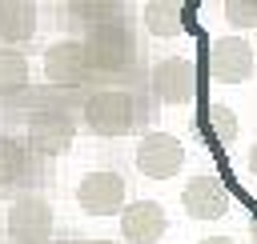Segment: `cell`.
Returning <instances> with one entry per match:
<instances>
[{"mask_svg": "<svg viewBox=\"0 0 257 244\" xmlns=\"http://www.w3.org/2000/svg\"><path fill=\"white\" fill-rule=\"evenodd\" d=\"M84 56H88V64H96V68H104V72H120V68H128L133 56H137V44H133V32L124 28V20L96 24V28L88 32Z\"/></svg>", "mask_w": 257, "mask_h": 244, "instance_id": "6da1fadb", "label": "cell"}, {"mask_svg": "<svg viewBox=\"0 0 257 244\" xmlns=\"http://www.w3.org/2000/svg\"><path fill=\"white\" fill-rule=\"evenodd\" d=\"M133 120H137V108H133L128 92H96L84 104V124L96 136H124L133 128Z\"/></svg>", "mask_w": 257, "mask_h": 244, "instance_id": "7a4b0ae2", "label": "cell"}, {"mask_svg": "<svg viewBox=\"0 0 257 244\" xmlns=\"http://www.w3.org/2000/svg\"><path fill=\"white\" fill-rule=\"evenodd\" d=\"M181 164H185V144H181L177 136H169V132H149V136H141V144H137V168H141L145 176L169 180V176L181 172Z\"/></svg>", "mask_w": 257, "mask_h": 244, "instance_id": "3957f363", "label": "cell"}, {"mask_svg": "<svg viewBox=\"0 0 257 244\" xmlns=\"http://www.w3.org/2000/svg\"><path fill=\"white\" fill-rule=\"evenodd\" d=\"M8 236L12 244H44L52 236V208L40 196H20L8 208Z\"/></svg>", "mask_w": 257, "mask_h": 244, "instance_id": "277c9868", "label": "cell"}, {"mask_svg": "<svg viewBox=\"0 0 257 244\" xmlns=\"http://www.w3.org/2000/svg\"><path fill=\"white\" fill-rule=\"evenodd\" d=\"M253 68H257L253 44L241 40V36H225V40H217L209 48V72L221 84H241V80L253 76Z\"/></svg>", "mask_w": 257, "mask_h": 244, "instance_id": "5b68a950", "label": "cell"}, {"mask_svg": "<svg viewBox=\"0 0 257 244\" xmlns=\"http://www.w3.org/2000/svg\"><path fill=\"white\" fill-rule=\"evenodd\" d=\"M88 76V56H84V44L76 40H56L44 48V80L52 88H76L84 84Z\"/></svg>", "mask_w": 257, "mask_h": 244, "instance_id": "8992f818", "label": "cell"}, {"mask_svg": "<svg viewBox=\"0 0 257 244\" xmlns=\"http://www.w3.org/2000/svg\"><path fill=\"white\" fill-rule=\"evenodd\" d=\"M72 136H76L72 116L56 112V108H40V112H32V120H28V148H36V152H44V156L68 152V148H72Z\"/></svg>", "mask_w": 257, "mask_h": 244, "instance_id": "52a82bcc", "label": "cell"}, {"mask_svg": "<svg viewBox=\"0 0 257 244\" xmlns=\"http://www.w3.org/2000/svg\"><path fill=\"white\" fill-rule=\"evenodd\" d=\"M76 204L88 216H112L124 204V180L116 172H84L76 184Z\"/></svg>", "mask_w": 257, "mask_h": 244, "instance_id": "ba28073f", "label": "cell"}, {"mask_svg": "<svg viewBox=\"0 0 257 244\" xmlns=\"http://www.w3.org/2000/svg\"><path fill=\"white\" fill-rule=\"evenodd\" d=\"M165 228H169V216L157 200H137L120 216V232L128 244H157L165 236Z\"/></svg>", "mask_w": 257, "mask_h": 244, "instance_id": "9c48e42d", "label": "cell"}, {"mask_svg": "<svg viewBox=\"0 0 257 244\" xmlns=\"http://www.w3.org/2000/svg\"><path fill=\"white\" fill-rule=\"evenodd\" d=\"M193 88H197V76H193V64L185 56H169L153 68V92L165 100V104H185L193 100Z\"/></svg>", "mask_w": 257, "mask_h": 244, "instance_id": "30bf717a", "label": "cell"}, {"mask_svg": "<svg viewBox=\"0 0 257 244\" xmlns=\"http://www.w3.org/2000/svg\"><path fill=\"white\" fill-rule=\"evenodd\" d=\"M181 204H185V212L197 216V220H217V216L229 212V188H225L221 180H213V176H197V180L185 184Z\"/></svg>", "mask_w": 257, "mask_h": 244, "instance_id": "8fae6325", "label": "cell"}, {"mask_svg": "<svg viewBox=\"0 0 257 244\" xmlns=\"http://www.w3.org/2000/svg\"><path fill=\"white\" fill-rule=\"evenodd\" d=\"M36 32V4L32 0H0V40L20 44Z\"/></svg>", "mask_w": 257, "mask_h": 244, "instance_id": "7c38bea8", "label": "cell"}, {"mask_svg": "<svg viewBox=\"0 0 257 244\" xmlns=\"http://www.w3.org/2000/svg\"><path fill=\"white\" fill-rule=\"evenodd\" d=\"M145 28L153 32V36H181V28H185V20H181V4H173V0H153V4H145Z\"/></svg>", "mask_w": 257, "mask_h": 244, "instance_id": "4fadbf2b", "label": "cell"}, {"mask_svg": "<svg viewBox=\"0 0 257 244\" xmlns=\"http://www.w3.org/2000/svg\"><path fill=\"white\" fill-rule=\"evenodd\" d=\"M28 88V60L12 48H0V96H16Z\"/></svg>", "mask_w": 257, "mask_h": 244, "instance_id": "5bb4252c", "label": "cell"}, {"mask_svg": "<svg viewBox=\"0 0 257 244\" xmlns=\"http://www.w3.org/2000/svg\"><path fill=\"white\" fill-rule=\"evenodd\" d=\"M28 168V156H24V144L12 140V136H0V184H12L20 180Z\"/></svg>", "mask_w": 257, "mask_h": 244, "instance_id": "9a60e30c", "label": "cell"}, {"mask_svg": "<svg viewBox=\"0 0 257 244\" xmlns=\"http://www.w3.org/2000/svg\"><path fill=\"white\" fill-rule=\"evenodd\" d=\"M72 16H84V24H112V20H120V4H112V0H76L72 4Z\"/></svg>", "mask_w": 257, "mask_h": 244, "instance_id": "2e32d148", "label": "cell"}, {"mask_svg": "<svg viewBox=\"0 0 257 244\" xmlns=\"http://www.w3.org/2000/svg\"><path fill=\"white\" fill-rule=\"evenodd\" d=\"M225 20L233 28H253L257 24V4L253 0H229L225 4Z\"/></svg>", "mask_w": 257, "mask_h": 244, "instance_id": "e0dca14e", "label": "cell"}, {"mask_svg": "<svg viewBox=\"0 0 257 244\" xmlns=\"http://www.w3.org/2000/svg\"><path fill=\"white\" fill-rule=\"evenodd\" d=\"M209 116H213V132L221 136V144H229V140L237 136V120H233V112H229L225 104H213Z\"/></svg>", "mask_w": 257, "mask_h": 244, "instance_id": "ac0fdd59", "label": "cell"}, {"mask_svg": "<svg viewBox=\"0 0 257 244\" xmlns=\"http://www.w3.org/2000/svg\"><path fill=\"white\" fill-rule=\"evenodd\" d=\"M201 244H237V240H233V236H205Z\"/></svg>", "mask_w": 257, "mask_h": 244, "instance_id": "d6986e66", "label": "cell"}, {"mask_svg": "<svg viewBox=\"0 0 257 244\" xmlns=\"http://www.w3.org/2000/svg\"><path fill=\"white\" fill-rule=\"evenodd\" d=\"M92 244H108V240H92Z\"/></svg>", "mask_w": 257, "mask_h": 244, "instance_id": "ffe728a7", "label": "cell"}]
</instances>
